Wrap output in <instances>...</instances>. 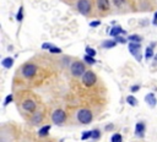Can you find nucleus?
<instances>
[{
    "label": "nucleus",
    "mask_w": 157,
    "mask_h": 142,
    "mask_svg": "<svg viewBox=\"0 0 157 142\" xmlns=\"http://www.w3.org/2000/svg\"><path fill=\"white\" fill-rule=\"evenodd\" d=\"M86 53H87V55H90V56H94V55H96V50L92 49V48H90V47L86 48Z\"/></svg>",
    "instance_id": "4be33fe9"
},
{
    "label": "nucleus",
    "mask_w": 157,
    "mask_h": 142,
    "mask_svg": "<svg viewBox=\"0 0 157 142\" xmlns=\"http://www.w3.org/2000/svg\"><path fill=\"white\" fill-rule=\"evenodd\" d=\"M33 122L34 124H37V122H40L42 121V114H39V113H36V115L33 116Z\"/></svg>",
    "instance_id": "412c9836"
},
{
    "label": "nucleus",
    "mask_w": 157,
    "mask_h": 142,
    "mask_svg": "<svg viewBox=\"0 0 157 142\" xmlns=\"http://www.w3.org/2000/svg\"><path fill=\"white\" fill-rule=\"evenodd\" d=\"M140 48H141L140 43H136V42L129 43V50H130V53L137 59V61H141V55H140V53H139Z\"/></svg>",
    "instance_id": "0eeeda50"
},
{
    "label": "nucleus",
    "mask_w": 157,
    "mask_h": 142,
    "mask_svg": "<svg viewBox=\"0 0 157 142\" xmlns=\"http://www.w3.org/2000/svg\"><path fill=\"white\" fill-rule=\"evenodd\" d=\"M155 61H156V64H157V55L155 56Z\"/></svg>",
    "instance_id": "72a5a7b5"
},
{
    "label": "nucleus",
    "mask_w": 157,
    "mask_h": 142,
    "mask_svg": "<svg viewBox=\"0 0 157 142\" xmlns=\"http://www.w3.org/2000/svg\"><path fill=\"white\" fill-rule=\"evenodd\" d=\"M11 100H12V94H9V95L6 97V99H5V102H4V104H5V105H7Z\"/></svg>",
    "instance_id": "c85d7f7f"
},
{
    "label": "nucleus",
    "mask_w": 157,
    "mask_h": 142,
    "mask_svg": "<svg viewBox=\"0 0 157 142\" xmlns=\"http://www.w3.org/2000/svg\"><path fill=\"white\" fill-rule=\"evenodd\" d=\"M128 40L129 42H136V43H139L141 40V37L140 36H136V34H132V36H129L128 37Z\"/></svg>",
    "instance_id": "a211bd4d"
},
{
    "label": "nucleus",
    "mask_w": 157,
    "mask_h": 142,
    "mask_svg": "<svg viewBox=\"0 0 157 142\" xmlns=\"http://www.w3.org/2000/svg\"><path fill=\"white\" fill-rule=\"evenodd\" d=\"M90 137H92V131H85L83 133H82V140H87V138H90Z\"/></svg>",
    "instance_id": "b1692460"
},
{
    "label": "nucleus",
    "mask_w": 157,
    "mask_h": 142,
    "mask_svg": "<svg viewBox=\"0 0 157 142\" xmlns=\"http://www.w3.org/2000/svg\"><path fill=\"white\" fill-rule=\"evenodd\" d=\"M77 9L83 15L88 13L90 10H91V2H90V0H78L77 1Z\"/></svg>",
    "instance_id": "423d86ee"
},
{
    "label": "nucleus",
    "mask_w": 157,
    "mask_h": 142,
    "mask_svg": "<svg viewBox=\"0 0 157 142\" xmlns=\"http://www.w3.org/2000/svg\"><path fill=\"white\" fill-rule=\"evenodd\" d=\"M12 65H13V59H12V58H5V59L2 60V66H4V67L10 69Z\"/></svg>",
    "instance_id": "ddd939ff"
},
{
    "label": "nucleus",
    "mask_w": 157,
    "mask_h": 142,
    "mask_svg": "<svg viewBox=\"0 0 157 142\" xmlns=\"http://www.w3.org/2000/svg\"><path fill=\"white\" fill-rule=\"evenodd\" d=\"M139 89H140V86H137V84H135V86L131 87V92H137Z\"/></svg>",
    "instance_id": "2f4dec72"
},
{
    "label": "nucleus",
    "mask_w": 157,
    "mask_h": 142,
    "mask_svg": "<svg viewBox=\"0 0 157 142\" xmlns=\"http://www.w3.org/2000/svg\"><path fill=\"white\" fill-rule=\"evenodd\" d=\"M97 81V78H96V75L92 72V71H86L83 75H82V82H83V84L85 86H92V84H94V82Z\"/></svg>",
    "instance_id": "20e7f679"
},
{
    "label": "nucleus",
    "mask_w": 157,
    "mask_h": 142,
    "mask_svg": "<svg viewBox=\"0 0 157 142\" xmlns=\"http://www.w3.org/2000/svg\"><path fill=\"white\" fill-rule=\"evenodd\" d=\"M109 34H110L112 37H118V36H120V34H125V31H124L120 26H114V27L110 29Z\"/></svg>",
    "instance_id": "6e6552de"
},
{
    "label": "nucleus",
    "mask_w": 157,
    "mask_h": 142,
    "mask_svg": "<svg viewBox=\"0 0 157 142\" xmlns=\"http://www.w3.org/2000/svg\"><path fill=\"white\" fill-rule=\"evenodd\" d=\"M155 20H157V12L155 13Z\"/></svg>",
    "instance_id": "473e14b6"
},
{
    "label": "nucleus",
    "mask_w": 157,
    "mask_h": 142,
    "mask_svg": "<svg viewBox=\"0 0 157 142\" xmlns=\"http://www.w3.org/2000/svg\"><path fill=\"white\" fill-rule=\"evenodd\" d=\"M115 44H117L115 40L109 39V40H105V42L102 44V47H103V48H113V47H115Z\"/></svg>",
    "instance_id": "2eb2a0df"
},
{
    "label": "nucleus",
    "mask_w": 157,
    "mask_h": 142,
    "mask_svg": "<svg viewBox=\"0 0 157 142\" xmlns=\"http://www.w3.org/2000/svg\"><path fill=\"white\" fill-rule=\"evenodd\" d=\"M83 60H85L87 64H90V65H93V64L96 62V60L93 59V56H90V55H85Z\"/></svg>",
    "instance_id": "aec40b11"
},
{
    "label": "nucleus",
    "mask_w": 157,
    "mask_h": 142,
    "mask_svg": "<svg viewBox=\"0 0 157 142\" xmlns=\"http://www.w3.org/2000/svg\"><path fill=\"white\" fill-rule=\"evenodd\" d=\"M110 140H112V142H123V137L120 133H114Z\"/></svg>",
    "instance_id": "f3484780"
},
{
    "label": "nucleus",
    "mask_w": 157,
    "mask_h": 142,
    "mask_svg": "<svg viewBox=\"0 0 157 142\" xmlns=\"http://www.w3.org/2000/svg\"><path fill=\"white\" fill-rule=\"evenodd\" d=\"M97 6L102 11H107L109 9V1L108 0H97Z\"/></svg>",
    "instance_id": "f8f14e48"
},
{
    "label": "nucleus",
    "mask_w": 157,
    "mask_h": 142,
    "mask_svg": "<svg viewBox=\"0 0 157 142\" xmlns=\"http://www.w3.org/2000/svg\"><path fill=\"white\" fill-rule=\"evenodd\" d=\"M101 136V132L98 130H92V138L93 140H98Z\"/></svg>",
    "instance_id": "5701e85b"
},
{
    "label": "nucleus",
    "mask_w": 157,
    "mask_h": 142,
    "mask_svg": "<svg viewBox=\"0 0 157 142\" xmlns=\"http://www.w3.org/2000/svg\"><path fill=\"white\" fill-rule=\"evenodd\" d=\"M152 55H153L152 47H147V48H146V51H145V58H146V59H150V58H152Z\"/></svg>",
    "instance_id": "6ab92c4d"
},
{
    "label": "nucleus",
    "mask_w": 157,
    "mask_h": 142,
    "mask_svg": "<svg viewBox=\"0 0 157 142\" xmlns=\"http://www.w3.org/2000/svg\"><path fill=\"white\" fill-rule=\"evenodd\" d=\"M145 100H146V103H147L150 106H155V105H156V103H157L156 97H155V94H153V93H148V94L145 97Z\"/></svg>",
    "instance_id": "9d476101"
},
{
    "label": "nucleus",
    "mask_w": 157,
    "mask_h": 142,
    "mask_svg": "<svg viewBox=\"0 0 157 142\" xmlns=\"http://www.w3.org/2000/svg\"><path fill=\"white\" fill-rule=\"evenodd\" d=\"M22 10H23V9H22V7H20L18 13L16 15V20H17V21H21V20H22V17H23V15H22Z\"/></svg>",
    "instance_id": "393cba45"
},
{
    "label": "nucleus",
    "mask_w": 157,
    "mask_h": 142,
    "mask_svg": "<svg viewBox=\"0 0 157 142\" xmlns=\"http://www.w3.org/2000/svg\"><path fill=\"white\" fill-rule=\"evenodd\" d=\"M115 42H119V43H126V39L123 38V37H120V36H118V37H115Z\"/></svg>",
    "instance_id": "cd10ccee"
},
{
    "label": "nucleus",
    "mask_w": 157,
    "mask_h": 142,
    "mask_svg": "<svg viewBox=\"0 0 157 142\" xmlns=\"http://www.w3.org/2000/svg\"><path fill=\"white\" fill-rule=\"evenodd\" d=\"M52 119H53V122H54V124H56V125H61V124L65 121V119H66V114H65L64 110L58 109V110H55V111L53 113Z\"/></svg>",
    "instance_id": "7ed1b4c3"
},
{
    "label": "nucleus",
    "mask_w": 157,
    "mask_h": 142,
    "mask_svg": "<svg viewBox=\"0 0 157 142\" xmlns=\"http://www.w3.org/2000/svg\"><path fill=\"white\" fill-rule=\"evenodd\" d=\"M124 1H125V0H113V2H114L117 6H120V5H123V4H124Z\"/></svg>",
    "instance_id": "c756f323"
},
{
    "label": "nucleus",
    "mask_w": 157,
    "mask_h": 142,
    "mask_svg": "<svg viewBox=\"0 0 157 142\" xmlns=\"http://www.w3.org/2000/svg\"><path fill=\"white\" fill-rule=\"evenodd\" d=\"M49 51H50V53H53V54H58V53H60L61 50H60V48L53 47V48H50V49H49Z\"/></svg>",
    "instance_id": "a878e982"
},
{
    "label": "nucleus",
    "mask_w": 157,
    "mask_h": 142,
    "mask_svg": "<svg viewBox=\"0 0 157 142\" xmlns=\"http://www.w3.org/2000/svg\"><path fill=\"white\" fill-rule=\"evenodd\" d=\"M77 119L81 124H90L92 120V113L88 109H81L77 113Z\"/></svg>",
    "instance_id": "f257e3e1"
},
{
    "label": "nucleus",
    "mask_w": 157,
    "mask_h": 142,
    "mask_svg": "<svg viewBox=\"0 0 157 142\" xmlns=\"http://www.w3.org/2000/svg\"><path fill=\"white\" fill-rule=\"evenodd\" d=\"M49 130H50V126H49V125L43 126V127L38 131V135H39V136H42V137H43V136H47V135H48V132H49Z\"/></svg>",
    "instance_id": "4468645a"
},
{
    "label": "nucleus",
    "mask_w": 157,
    "mask_h": 142,
    "mask_svg": "<svg viewBox=\"0 0 157 142\" xmlns=\"http://www.w3.org/2000/svg\"><path fill=\"white\" fill-rule=\"evenodd\" d=\"M144 132H145V124L144 122H137L136 126H135V133L140 137L144 136Z\"/></svg>",
    "instance_id": "9b49d317"
},
{
    "label": "nucleus",
    "mask_w": 157,
    "mask_h": 142,
    "mask_svg": "<svg viewBox=\"0 0 157 142\" xmlns=\"http://www.w3.org/2000/svg\"><path fill=\"white\" fill-rule=\"evenodd\" d=\"M70 71H71V73H72L74 76H76V77L82 76V75L86 72V70H85V65H83L81 61H75V62L71 65Z\"/></svg>",
    "instance_id": "f03ea898"
},
{
    "label": "nucleus",
    "mask_w": 157,
    "mask_h": 142,
    "mask_svg": "<svg viewBox=\"0 0 157 142\" xmlns=\"http://www.w3.org/2000/svg\"><path fill=\"white\" fill-rule=\"evenodd\" d=\"M23 109L27 110V111H33V110L36 109V104H34V102L31 100V99L25 100V102H23Z\"/></svg>",
    "instance_id": "1a4fd4ad"
},
{
    "label": "nucleus",
    "mask_w": 157,
    "mask_h": 142,
    "mask_svg": "<svg viewBox=\"0 0 157 142\" xmlns=\"http://www.w3.org/2000/svg\"><path fill=\"white\" fill-rule=\"evenodd\" d=\"M42 48H43V49H50V48H53V45L49 44V43H44V44L42 45Z\"/></svg>",
    "instance_id": "7c9ffc66"
},
{
    "label": "nucleus",
    "mask_w": 157,
    "mask_h": 142,
    "mask_svg": "<svg viewBox=\"0 0 157 142\" xmlns=\"http://www.w3.org/2000/svg\"><path fill=\"white\" fill-rule=\"evenodd\" d=\"M37 72V66L33 65V64H26L23 67H22V75L27 78L34 76V73Z\"/></svg>",
    "instance_id": "39448f33"
},
{
    "label": "nucleus",
    "mask_w": 157,
    "mask_h": 142,
    "mask_svg": "<svg viewBox=\"0 0 157 142\" xmlns=\"http://www.w3.org/2000/svg\"><path fill=\"white\" fill-rule=\"evenodd\" d=\"M99 24H101V21H99V20L92 21V22L90 23V26H91V27H97V26H99Z\"/></svg>",
    "instance_id": "bb28decb"
},
{
    "label": "nucleus",
    "mask_w": 157,
    "mask_h": 142,
    "mask_svg": "<svg viewBox=\"0 0 157 142\" xmlns=\"http://www.w3.org/2000/svg\"><path fill=\"white\" fill-rule=\"evenodd\" d=\"M126 102H128L130 105H132V106L137 105V100H136V98L132 97V95H128V97H126Z\"/></svg>",
    "instance_id": "dca6fc26"
}]
</instances>
